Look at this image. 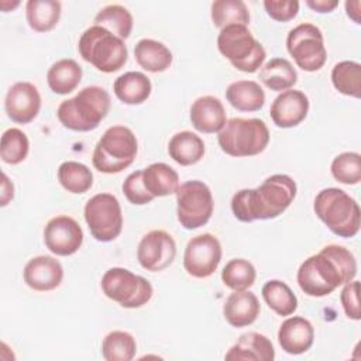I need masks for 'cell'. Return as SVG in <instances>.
Segmentation results:
<instances>
[{
  "mask_svg": "<svg viewBox=\"0 0 361 361\" xmlns=\"http://www.w3.org/2000/svg\"><path fill=\"white\" fill-rule=\"evenodd\" d=\"M217 48L235 69L245 73L257 72L267 56L259 41L254 38L247 25L241 24L221 28L217 35Z\"/></svg>",
  "mask_w": 361,
  "mask_h": 361,
  "instance_id": "cell-8",
  "label": "cell"
},
{
  "mask_svg": "<svg viewBox=\"0 0 361 361\" xmlns=\"http://www.w3.org/2000/svg\"><path fill=\"white\" fill-rule=\"evenodd\" d=\"M14 196V188L13 183L8 180L7 175L3 173V185H1V206H6L8 200H11Z\"/></svg>",
  "mask_w": 361,
  "mask_h": 361,
  "instance_id": "cell-44",
  "label": "cell"
},
{
  "mask_svg": "<svg viewBox=\"0 0 361 361\" xmlns=\"http://www.w3.org/2000/svg\"><path fill=\"white\" fill-rule=\"evenodd\" d=\"M259 80L274 92L292 89L298 82V72L285 58H272L259 71Z\"/></svg>",
  "mask_w": 361,
  "mask_h": 361,
  "instance_id": "cell-29",
  "label": "cell"
},
{
  "mask_svg": "<svg viewBox=\"0 0 361 361\" xmlns=\"http://www.w3.org/2000/svg\"><path fill=\"white\" fill-rule=\"evenodd\" d=\"M226 99L238 111H258L264 107L265 93L254 80H237L228 85Z\"/></svg>",
  "mask_w": 361,
  "mask_h": 361,
  "instance_id": "cell-27",
  "label": "cell"
},
{
  "mask_svg": "<svg viewBox=\"0 0 361 361\" xmlns=\"http://www.w3.org/2000/svg\"><path fill=\"white\" fill-rule=\"evenodd\" d=\"M78 51L86 62L104 73L120 71L128 56L124 39L100 25H92L83 31Z\"/></svg>",
  "mask_w": 361,
  "mask_h": 361,
  "instance_id": "cell-5",
  "label": "cell"
},
{
  "mask_svg": "<svg viewBox=\"0 0 361 361\" xmlns=\"http://www.w3.org/2000/svg\"><path fill=\"white\" fill-rule=\"evenodd\" d=\"M61 10L62 6L56 0H28L25 4V18L34 31L48 32L56 27Z\"/></svg>",
  "mask_w": 361,
  "mask_h": 361,
  "instance_id": "cell-30",
  "label": "cell"
},
{
  "mask_svg": "<svg viewBox=\"0 0 361 361\" xmlns=\"http://www.w3.org/2000/svg\"><path fill=\"white\" fill-rule=\"evenodd\" d=\"M176 257V243L165 230H151L138 243L137 259L149 272L168 268Z\"/></svg>",
  "mask_w": 361,
  "mask_h": 361,
  "instance_id": "cell-14",
  "label": "cell"
},
{
  "mask_svg": "<svg viewBox=\"0 0 361 361\" xmlns=\"http://www.w3.org/2000/svg\"><path fill=\"white\" fill-rule=\"evenodd\" d=\"M92 237L100 243L116 240L123 230V213L118 199L111 193L92 196L83 210Z\"/></svg>",
  "mask_w": 361,
  "mask_h": 361,
  "instance_id": "cell-11",
  "label": "cell"
},
{
  "mask_svg": "<svg viewBox=\"0 0 361 361\" xmlns=\"http://www.w3.org/2000/svg\"><path fill=\"white\" fill-rule=\"evenodd\" d=\"M210 16L214 27L224 28L233 24L247 25L250 23V11L241 0H216L210 6Z\"/></svg>",
  "mask_w": 361,
  "mask_h": 361,
  "instance_id": "cell-33",
  "label": "cell"
},
{
  "mask_svg": "<svg viewBox=\"0 0 361 361\" xmlns=\"http://www.w3.org/2000/svg\"><path fill=\"white\" fill-rule=\"evenodd\" d=\"M133 24L134 21L131 13L120 4L106 6L94 17V25L107 28L121 39H127L130 37Z\"/></svg>",
  "mask_w": 361,
  "mask_h": 361,
  "instance_id": "cell-34",
  "label": "cell"
},
{
  "mask_svg": "<svg viewBox=\"0 0 361 361\" xmlns=\"http://www.w3.org/2000/svg\"><path fill=\"white\" fill-rule=\"evenodd\" d=\"M278 341L285 353L292 355L303 354L313 345L314 329L302 316L288 317L278 330Z\"/></svg>",
  "mask_w": 361,
  "mask_h": 361,
  "instance_id": "cell-19",
  "label": "cell"
},
{
  "mask_svg": "<svg viewBox=\"0 0 361 361\" xmlns=\"http://www.w3.org/2000/svg\"><path fill=\"white\" fill-rule=\"evenodd\" d=\"M264 7L267 14L279 23L293 20L299 11V1L296 0H265Z\"/></svg>",
  "mask_w": 361,
  "mask_h": 361,
  "instance_id": "cell-41",
  "label": "cell"
},
{
  "mask_svg": "<svg viewBox=\"0 0 361 361\" xmlns=\"http://www.w3.org/2000/svg\"><path fill=\"white\" fill-rule=\"evenodd\" d=\"M23 278L28 288L37 292H48L61 285L63 279V268L56 258L51 255H38L25 264Z\"/></svg>",
  "mask_w": 361,
  "mask_h": 361,
  "instance_id": "cell-18",
  "label": "cell"
},
{
  "mask_svg": "<svg viewBox=\"0 0 361 361\" xmlns=\"http://www.w3.org/2000/svg\"><path fill=\"white\" fill-rule=\"evenodd\" d=\"M226 360L237 361H272L275 350L271 340L257 331H248L238 337L224 355Z\"/></svg>",
  "mask_w": 361,
  "mask_h": 361,
  "instance_id": "cell-22",
  "label": "cell"
},
{
  "mask_svg": "<svg viewBox=\"0 0 361 361\" xmlns=\"http://www.w3.org/2000/svg\"><path fill=\"white\" fill-rule=\"evenodd\" d=\"M331 83L340 93L360 99L361 96V65L355 61H341L331 71Z\"/></svg>",
  "mask_w": 361,
  "mask_h": 361,
  "instance_id": "cell-35",
  "label": "cell"
},
{
  "mask_svg": "<svg viewBox=\"0 0 361 361\" xmlns=\"http://www.w3.org/2000/svg\"><path fill=\"white\" fill-rule=\"evenodd\" d=\"M82 80L80 65L71 58H63L52 63L47 72L49 89L56 94H68L73 92Z\"/></svg>",
  "mask_w": 361,
  "mask_h": 361,
  "instance_id": "cell-28",
  "label": "cell"
},
{
  "mask_svg": "<svg viewBox=\"0 0 361 361\" xmlns=\"http://www.w3.org/2000/svg\"><path fill=\"white\" fill-rule=\"evenodd\" d=\"M333 178L344 185H357L361 180V155L358 152L338 154L330 166Z\"/></svg>",
  "mask_w": 361,
  "mask_h": 361,
  "instance_id": "cell-39",
  "label": "cell"
},
{
  "mask_svg": "<svg viewBox=\"0 0 361 361\" xmlns=\"http://www.w3.org/2000/svg\"><path fill=\"white\" fill-rule=\"evenodd\" d=\"M168 154L182 166L195 165L204 155V142L192 131H179L169 140Z\"/></svg>",
  "mask_w": 361,
  "mask_h": 361,
  "instance_id": "cell-26",
  "label": "cell"
},
{
  "mask_svg": "<svg viewBox=\"0 0 361 361\" xmlns=\"http://www.w3.org/2000/svg\"><path fill=\"white\" fill-rule=\"evenodd\" d=\"M357 275V261L345 247L330 244L305 259L298 269L299 288L312 298H323Z\"/></svg>",
  "mask_w": 361,
  "mask_h": 361,
  "instance_id": "cell-1",
  "label": "cell"
},
{
  "mask_svg": "<svg viewBox=\"0 0 361 361\" xmlns=\"http://www.w3.org/2000/svg\"><path fill=\"white\" fill-rule=\"evenodd\" d=\"M137 151L134 133L126 126H113L94 145L92 164L102 173H120L134 162Z\"/></svg>",
  "mask_w": 361,
  "mask_h": 361,
  "instance_id": "cell-6",
  "label": "cell"
},
{
  "mask_svg": "<svg viewBox=\"0 0 361 361\" xmlns=\"http://www.w3.org/2000/svg\"><path fill=\"white\" fill-rule=\"evenodd\" d=\"M221 151L230 157H254L269 142V130L259 118L233 117L226 121L217 135Z\"/></svg>",
  "mask_w": 361,
  "mask_h": 361,
  "instance_id": "cell-7",
  "label": "cell"
},
{
  "mask_svg": "<svg viewBox=\"0 0 361 361\" xmlns=\"http://www.w3.org/2000/svg\"><path fill=\"white\" fill-rule=\"evenodd\" d=\"M257 271L254 265L244 258H234L230 259L223 271H221V281L223 283L230 288L231 290H247L255 282Z\"/></svg>",
  "mask_w": 361,
  "mask_h": 361,
  "instance_id": "cell-37",
  "label": "cell"
},
{
  "mask_svg": "<svg viewBox=\"0 0 361 361\" xmlns=\"http://www.w3.org/2000/svg\"><path fill=\"white\" fill-rule=\"evenodd\" d=\"M30 151L28 137L16 127L7 128L0 141V158L8 165H17L23 162Z\"/></svg>",
  "mask_w": 361,
  "mask_h": 361,
  "instance_id": "cell-38",
  "label": "cell"
},
{
  "mask_svg": "<svg viewBox=\"0 0 361 361\" xmlns=\"http://www.w3.org/2000/svg\"><path fill=\"white\" fill-rule=\"evenodd\" d=\"M286 49L296 65L306 72H316L323 68L327 59L323 32L310 23L293 27L286 37Z\"/></svg>",
  "mask_w": 361,
  "mask_h": 361,
  "instance_id": "cell-12",
  "label": "cell"
},
{
  "mask_svg": "<svg viewBox=\"0 0 361 361\" xmlns=\"http://www.w3.org/2000/svg\"><path fill=\"white\" fill-rule=\"evenodd\" d=\"M100 286L106 298L127 309L147 305L154 293L152 285L147 278L120 267L107 269L102 276Z\"/></svg>",
  "mask_w": 361,
  "mask_h": 361,
  "instance_id": "cell-9",
  "label": "cell"
},
{
  "mask_svg": "<svg viewBox=\"0 0 361 361\" xmlns=\"http://www.w3.org/2000/svg\"><path fill=\"white\" fill-rule=\"evenodd\" d=\"M221 254V244L217 237L210 233L199 234L192 237L186 244L183 268L193 278H209L217 269Z\"/></svg>",
  "mask_w": 361,
  "mask_h": 361,
  "instance_id": "cell-13",
  "label": "cell"
},
{
  "mask_svg": "<svg viewBox=\"0 0 361 361\" xmlns=\"http://www.w3.org/2000/svg\"><path fill=\"white\" fill-rule=\"evenodd\" d=\"M113 90L116 97L124 104H141L149 97L152 85L145 73L130 71L114 80Z\"/></svg>",
  "mask_w": 361,
  "mask_h": 361,
  "instance_id": "cell-23",
  "label": "cell"
},
{
  "mask_svg": "<svg viewBox=\"0 0 361 361\" xmlns=\"http://www.w3.org/2000/svg\"><path fill=\"white\" fill-rule=\"evenodd\" d=\"M111 99L100 86H86L68 100L61 102L56 117L59 123L72 131L86 133L99 127L110 111Z\"/></svg>",
  "mask_w": 361,
  "mask_h": 361,
  "instance_id": "cell-3",
  "label": "cell"
},
{
  "mask_svg": "<svg viewBox=\"0 0 361 361\" xmlns=\"http://www.w3.org/2000/svg\"><path fill=\"white\" fill-rule=\"evenodd\" d=\"M135 351V338L128 331H110L102 341V355L106 361H130L134 358Z\"/></svg>",
  "mask_w": 361,
  "mask_h": 361,
  "instance_id": "cell-36",
  "label": "cell"
},
{
  "mask_svg": "<svg viewBox=\"0 0 361 361\" xmlns=\"http://www.w3.org/2000/svg\"><path fill=\"white\" fill-rule=\"evenodd\" d=\"M313 210L327 228L338 237L351 238L360 231V206L343 189L326 188L320 190L314 197Z\"/></svg>",
  "mask_w": 361,
  "mask_h": 361,
  "instance_id": "cell-4",
  "label": "cell"
},
{
  "mask_svg": "<svg viewBox=\"0 0 361 361\" xmlns=\"http://www.w3.org/2000/svg\"><path fill=\"white\" fill-rule=\"evenodd\" d=\"M262 298L269 309L279 316H290L298 309V298L292 289L279 279H271L261 289Z\"/></svg>",
  "mask_w": 361,
  "mask_h": 361,
  "instance_id": "cell-31",
  "label": "cell"
},
{
  "mask_svg": "<svg viewBox=\"0 0 361 361\" xmlns=\"http://www.w3.org/2000/svg\"><path fill=\"white\" fill-rule=\"evenodd\" d=\"M305 3L317 13H331L338 6V0H306Z\"/></svg>",
  "mask_w": 361,
  "mask_h": 361,
  "instance_id": "cell-43",
  "label": "cell"
},
{
  "mask_svg": "<svg viewBox=\"0 0 361 361\" xmlns=\"http://www.w3.org/2000/svg\"><path fill=\"white\" fill-rule=\"evenodd\" d=\"M134 56L137 63L148 72L159 73L166 71L172 65V52L169 48L151 38L140 39L134 47Z\"/></svg>",
  "mask_w": 361,
  "mask_h": 361,
  "instance_id": "cell-24",
  "label": "cell"
},
{
  "mask_svg": "<svg viewBox=\"0 0 361 361\" xmlns=\"http://www.w3.org/2000/svg\"><path fill=\"white\" fill-rule=\"evenodd\" d=\"M341 306L344 309V313L348 319L360 320V282L358 281H350L344 283V288L340 293Z\"/></svg>",
  "mask_w": 361,
  "mask_h": 361,
  "instance_id": "cell-42",
  "label": "cell"
},
{
  "mask_svg": "<svg viewBox=\"0 0 361 361\" xmlns=\"http://www.w3.org/2000/svg\"><path fill=\"white\" fill-rule=\"evenodd\" d=\"M296 192V183L289 175L275 173L255 189H241L234 193L231 212L244 223L275 219L290 206Z\"/></svg>",
  "mask_w": 361,
  "mask_h": 361,
  "instance_id": "cell-2",
  "label": "cell"
},
{
  "mask_svg": "<svg viewBox=\"0 0 361 361\" xmlns=\"http://www.w3.org/2000/svg\"><path fill=\"white\" fill-rule=\"evenodd\" d=\"M83 243V231L79 223L69 216L52 217L44 228V244L55 255L75 254Z\"/></svg>",
  "mask_w": 361,
  "mask_h": 361,
  "instance_id": "cell-15",
  "label": "cell"
},
{
  "mask_svg": "<svg viewBox=\"0 0 361 361\" xmlns=\"http://www.w3.org/2000/svg\"><path fill=\"white\" fill-rule=\"evenodd\" d=\"M4 109L11 121L17 124L31 123L41 109L38 89L30 82H16L6 94Z\"/></svg>",
  "mask_w": 361,
  "mask_h": 361,
  "instance_id": "cell-16",
  "label": "cell"
},
{
  "mask_svg": "<svg viewBox=\"0 0 361 361\" xmlns=\"http://www.w3.org/2000/svg\"><path fill=\"white\" fill-rule=\"evenodd\" d=\"M345 11H347V16L355 24H360V1L358 0L345 1Z\"/></svg>",
  "mask_w": 361,
  "mask_h": 361,
  "instance_id": "cell-45",
  "label": "cell"
},
{
  "mask_svg": "<svg viewBox=\"0 0 361 361\" xmlns=\"http://www.w3.org/2000/svg\"><path fill=\"white\" fill-rule=\"evenodd\" d=\"M123 193L127 197V200L133 204L142 206L149 202H152L155 197L148 193V190L144 188L142 183V169L131 172L123 182Z\"/></svg>",
  "mask_w": 361,
  "mask_h": 361,
  "instance_id": "cell-40",
  "label": "cell"
},
{
  "mask_svg": "<svg viewBox=\"0 0 361 361\" xmlns=\"http://www.w3.org/2000/svg\"><path fill=\"white\" fill-rule=\"evenodd\" d=\"M56 175L62 188L73 195H82L93 185V173L82 162L65 161L59 165Z\"/></svg>",
  "mask_w": 361,
  "mask_h": 361,
  "instance_id": "cell-32",
  "label": "cell"
},
{
  "mask_svg": "<svg viewBox=\"0 0 361 361\" xmlns=\"http://www.w3.org/2000/svg\"><path fill=\"white\" fill-rule=\"evenodd\" d=\"M176 216L180 226L195 230L204 226L214 209L210 188L202 180H188L176 190Z\"/></svg>",
  "mask_w": 361,
  "mask_h": 361,
  "instance_id": "cell-10",
  "label": "cell"
},
{
  "mask_svg": "<svg viewBox=\"0 0 361 361\" xmlns=\"http://www.w3.org/2000/svg\"><path fill=\"white\" fill-rule=\"evenodd\" d=\"M309 99L296 89L281 92L272 102L269 116L279 128H292L299 126L307 116Z\"/></svg>",
  "mask_w": 361,
  "mask_h": 361,
  "instance_id": "cell-17",
  "label": "cell"
},
{
  "mask_svg": "<svg viewBox=\"0 0 361 361\" xmlns=\"http://www.w3.org/2000/svg\"><path fill=\"white\" fill-rule=\"evenodd\" d=\"M142 183L154 197L176 193L179 188L178 172L164 162H155L142 169Z\"/></svg>",
  "mask_w": 361,
  "mask_h": 361,
  "instance_id": "cell-25",
  "label": "cell"
},
{
  "mask_svg": "<svg viewBox=\"0 0 361 361\" xmlns=\"http://www.w3.org/2000/svg\"><path fill=\"white\" fill-rule=\"evenodd\" d=\"M258 298L250 290H234L223 305V316L233 327H245L252 324L259 316Z\"/></svg>",
  "mask_w": 361,
  "mask_h": 361,
  "instance_id": "cell-21",
  "label": "cell"
},
{
  "mask_svg": "<svg viewBox=\"0 0 361 361\" xmlns=\"http://www.w3.org/2000/svg\"><path fill=\"white\" fill-rule=\"evenodd\" d=\"M189 117L195 130L203 134L220 133L227 121L224 106L214 96L197 97L190 106Z\"/></svg>",
  "mask_w": 361,
  "mask_h": 361,
  "instance_id": "cell-20",
  "label": "cell"
}]
</instances>
